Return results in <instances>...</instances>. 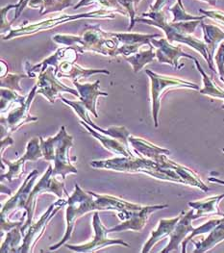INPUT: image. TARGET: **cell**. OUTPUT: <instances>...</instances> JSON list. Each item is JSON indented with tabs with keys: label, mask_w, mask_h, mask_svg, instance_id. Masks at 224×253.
<instances>
[{
	"label": "cell",
	"mask_w": 224,
	"mask_h": 253,
	"mask_svg": "<svg viewBox=\"0 0 224 253\" xmlns=\"http://www.w3.org/2000/svg\"><path fill=\"white\" fill-rule=\"evenodd\" d=\"M143 18H136V22H143L149 25L160 28L167 36V40L170 43L180 42L185 43L195 49L197 52L204 57L208 65L210 64L209 55L207 51V45L204 41H200L192 36L195 28L201 23V20H189L179 22H168L164 12H149L142 14Z\"/></svg>",
	"instance_id": "6da1fadb"
},
{
	"label": "cell",
	"mask_w": 224,
	"mask_h": 253,
	"mask_svg": "<svg viewBox=\"0 0 224 253\" xmlns=\"http://www.w3.org/2000/svg\"><path fill=\"white\" fill-rule=\"evenodd\" d=\"M168 0H156L155 4L150 7L151 12H159L162 11V8L168 3Z\"/></svg>",
	"instance_id": "60d3db41"
},
{
	"label": "cell",
	"mask_w": 224,
	"mask_h": 253,
	"mask_svg": "<svg viewBox=\"0 0 224 253\" xmlns=\"http://www.w3.org/2000/svg\"><path fill=\"white\" fill-rule=\"evenodd\" d=\"M199 12L204 14L205 17H209V18H213L217 21L224 23V12H221V11H205V10H202V9H200Z\"/></svg>",
	"instance_id": "f35d334b"
},
{
	"label": "cell",
	"mask_w": 224,
	"mask_h": 253,
	"mask_svg": "<svg viewBox=\"0 0 224 253\" xmlns=\"http://www.w3.org/2000/svg\"><path fill=\"white\" fill-rule=\"evenodd\" d=\"M65 204H67V201L65 199H61V200L57 201L56 203L52 204L48 208L47 212H45V214L40 217V219L37 221V223L31 224L28 227L27 234L25 235L24 239H23V243H22V246L19 249V253H30V252H32L30 250V248L32 246H34L36 241H37V239L42 235V233L44 231V228L46 226V223H48L50 218L53 217Z\"/></svg>",
	"instance_id": "4fadbf2b"
},
{
	"label": "cell",
	"mask_w": 224,
	"mask_h": 253,
	"mask_svg": "<svg viewBox=\"0 0 224 253\" xmlns=\"http://www.w3.org/2000/svg\"><path fill=\"white\" fill-rule=\"evenodd\" d=\"M65 190L66 189L64 187V183L57 180L55 175H53V169H52L51 166H49L46 173L42 176V178H40V180L38 181V183L34 187V189L32 190V192H31V194L28 198L26 206H25L28 217H27V221L25 222V224L21 228V232L23 233L24 230L32 224L31 221H32L33 212H34V209H35L36 197L38 194L43 193V192H53L61 199L62 198V191H65Z\"/></svg>",
	"instance_id": "ba28073f"
},
{
	"label": "cell",
	"mask_w": 224,
	"mask_h": 253,
	"mask_svg": "<svg viewBox=\"0 0 224 253\" xmlns=\"http://www.w3.org/2000/svg\"><path fill=\"white\" fill-rule=\"evenodd\" d=\"M80 124L83 126L86 127L87 130L95 137L96 139H98L101 144L103 145L104 147H106L107 149L111 150L112 152H114L116 154H121L123 155L124 157H129L132 156L133 154L129 151V148L124 145L123 143L121 142H118L117 140H113V139H110V138H106V136L104 135H101V134H98L96 131H94V129L92 127L90 126L88 124H86L85 122H80Z\"/></svg>",
	"instance_id": "4316f807"
},
{
	"label": "cell",
	"mask_w": 224,
	"mask_h": 253,
	"mask_svg": "<svg viewBox=\"0 0 224 253\" xmlns=\"http://www.w3.org/2000/svg\"><path fill=\"white\" fill-rule=\"evenodd\" d=\"M94 228V238L91 243H88L86 245L82 246H70L67 245V248L70 250L77 252V253H93L99 249H102L104 247L110 246V245H121L124 247H129V245L122 240H112L107 238V234L109 233V229H106V227L101 223V220L98 216V213L95 212L93 220Z\"/></svg>",
	"instance_id": "30bf717a"
},
{
	"label": "cell",
	"mask_w": 224,
	"mask_h": 253,
	"mask_svg": "<svg viewBox=\"0 0 224 253\" xmlns=\"http://www.w3.org/2000/svg\"><path fill=\"white\" fill-rule=\"evenodd\" d=\"M74 84L80 94V99L85 105L87 110L93 113L94 117H98L96 113V100L98 96H108L107 92H103L99 90L100 81L97 80L93 84H80L77 80H74Z\"/></svg>",
	"instance_id": "ac0fdd59"
},
{
	"label": "cell",
	"mask_w": 224,
	"mask_h": 253,
	"mask_svg": "<svg viewBox=\"0 0 224 253\" xmlns=\"http://www.w3.org/2000/svg\"><path fill=\"white\" fill-rule=\"evenodd\" d=\"M39 140L44 159L46 161H53L55 165L53 175L60 174L63 179H66L68 173H77V169L72 165L69 155V151L73 146L74 137L67 133L66 127L62 126L60 132L53 138L45 141L39 138Z\"/></svg>",
	"instance_id": "277c9868"
},
{
	"label": "cell",
	"mask_w": 224,
	"mask_h": 253,
	"mask_svg": "<svg viewBox=\"0 0 224 253\" xmlns=\"http://www.w3.org/2000/svg\"><path fill=\"white\" fill-rule=\"evenodd\" d=\"M72 5V0H31L28 4L33 9L39 8L40 15L59 12Z\"/></svg>",
	"instance_id": "83f0119b"
},
{
	"label": "cell",
	"mask_w": 224,
	"mask_h": 253,
	"mask_svg": "<svg viewBox=\"0 0 224 253\" xmlns=\"http://www.w3.org/2000/svg\"><path fill=\"white\" fill-rule=\"evenodd\" d=\"M152 45L155 47L156 58L161 64H168L177 70H180L184 65H179L180 58L194 59L193 56L185 53L179 46H174L167 39L151 40Z\"/></svg>",
	"instance_id": "7c38bea8"
},
{
	"label": "cell",
	"mask_w": 224,
	"mask_h": 253,
	"mask_svg": "<svg viewBox=\"0 0 224 253\" xmlns=\"http://www.w3.org/2000/svg\"><path fill=\"white\" fill-rule=\"evenodd\" d=\"M195 66L198 70V72L201 73L202 75V80H203V89L199 90L200 93L205 94V95H209L212 97H217V98H222L224 100V90L221 89L218 85H216L214 83V81L209 77V75L204 72V70L202 69V67L200 66V64L198 63V61L196 60V58L193 59ZM222 108L224 109V104L223 105Z\"/></svg>",
	"instance_id": "f546056e"
},
{
	"label": "cell",
	"mask_w": 224,
	"mask_h": 253,
	"mask_svg": "<svg viewBox=\"0 0 224 253\" xmlns=\"http://www.w3.org/2000/svg\"><path fill=\"white\" fill-rule=\"evenodd\" d=\"M203 1L208 2V3H209L210 5H212V6H216L218 0H203ZM177 3H178L182 8H184V5H183V3H182V0H177Z\"/></svg>",
	"instance_id": "b9f144b4"
},
{
	"label": "cell",
	"mask_w": 224,
	"mask_h": 253,
	"mask_svg": "<svg viewBox=\"0 0 224 253\" xmlns=\"http://www.w3.org/2000/svg\"><path fill=\"white\" fill-rule=\"evenodd\" d=\"M181 217V214L176 217L173 218H164L161 219L159 221L158 227L152 231L151 236H150L149 241L147 242V244L145 245L142 253H149L150 250L159 242L161 241L163 238L169 236L171 234V232L173 231L176 223L178 222V220Z\"/></svg>",
	"instance_id": "cb8c5ba5"
},
{
	"label": "cell",
	"mask_w": 224,
	"mask_h": 253,
	"mask_svg": "<svg viewBox=\"0 0 224 253\" xmlns=\"http://www.w3.org/2000/svg\"><path fill=\"white\" fill-rule=\"evenodd\" d=\"M208 180L210 181V182H213V183H218V184H222V185H224V180H222V179H219V178H215V177H210V178H209Z\"/></svg>",
	"instance_id": "7bdbcfd3"
},
{
	"label": "cell",
	"mask_w": 224,
	"mask_h": 253,
	"mask_svg": "<svg viewBox=\"0 0 224 253\" xmlns=\"http://www.w3.org/2000/svg\"><path fill=\"white\" fill-rule=\"evenodd\" d=\"M156 58L155 47L152 45L149 50L142 51L140 53H135L129 57H125V59L130 63L135 73H139L146 65L154 61Z\"/></svg>",
	"instance_id": "4dcf8cb0"
},
{
	"label": "cell",
	"mask_w": 224,
	"mask_h": 253,
	"mask_svg": "<svg viewBox=\"0 0 224 253\" xmlns=\"http://www.w3.org/2000/svg\"><path fill=\"white\" fill-rule=\"evenodd\" d=\"M89 194V193H88ZM82 191L78 184H75V194L71 197L68 195V208H67V231L61 242L55 246L50 247V251H55L63 246L72 236L75 222L80 217H83L86 213L97 210L95 200L92 199V195H88Z\"/></svg>",
	"instance_id": "5b68a950"
},
{
	"label": "cell",
	"mask_w": 224,
	"mask_h": 253,
	"mask_svg": "<svg viewBox=\"0 0 224 253\" xmlns=\"http://www.w3.org/2000/svg\"><path fill=\"white\" fill-rule=\"evenodd\" d=\"M37 86L36 85L32 89L27 99L24 102L20 103L18 107H16L12 112H10L6 119L4 118L1 119V124H2L1 126H6V130L10 128V131L14 132L25 123L37 121V118H32L31 116H29V108L35 94H37Z\"/></svg>",
	"instance_id": "9a60e30c"
},
{
	"label": "cell",
	"mask_w": 224,
	"mask_h": 253,
	"mask_svg": "<svg viewBox=\"0 0 224 253\" xmlns=\"http://www.w3.org/2000/svg\"><path fill=\"white\" fill-rule=\"evenodd\" d=\"M21 234L19 228H12L10 232L7 233L6 240L2 244L1 253H19V245L21 242Z\"/></svg>",
	"instance_id": "1f68e13d"
},
{
	"label": "cell",
	"mask_w": 224,
	"mask_h": 253,
	"mask_svg": "<svg viewBox=\"0 0 224 253\" xmlns=\"http://www.w3.org/2000/svg\"><path fill=\"white\" fill-rule=\"evenodd\" d=\"M215 58V62L218 66V71L221 77V80L224 83V42L220 44V47L218 49V52Z\"/></svg>",
	"instance_id": "74e56055"
},
{
	"label": "cell",
	"mask_w": 224,
	"mask_h": 253,
	"mask_svg": "<svg viewBox=\"0 0 224 253\" xmlns=\"http://www.w3.org/2000/svg\"><path fill=\"white\" fill-rule=\"evenodd\" d=\"M40 157H43V153L41 150V146H40V140L39 138H33L27 145V150L26 153L24 154V156L22 158H20L16 162H9V161H5L2 159V161H4L6 165L9 166V171L2 175V179L3 178H7V180H13V178L19 177L21 171V167L23 166L24 162L26 160L28 161H37V159H39Z\"/></svg>",
	"instance_id": "e0dca14e"
},
{
	"label": "cell",
	"mask_w": 224,
	"mask_h": 253,
	"mask_svg": "<svg viewBox=\"0 0 224 253\" xmlns=\"http://www.w3.org/2000/svg\"><path fill=\"white\" fill-rule=\"evenodd\" d=\"M108 18V19H113L114 14H112V10H106L101 9L99 11H94L91 13L86 14H80V15H62L58 16L56 18L45 19L36 23H31L29 25H23L21 27H18L15 29H12L7 36L4 37V40H10L12 38H16L19 36H26V35H32L34 33H37L40 31H46L48 29H51L59 24H63L66 22H70L76 19L80 18Z\"/></svg>",
	"instance_id": "8992f818"
},
{
	"label": "cell",
	"mask_w": 224,
	"mask_h": 253,
	"mask_svg": "<svg viewBox=\"0 0 224 253\" xmlns=\"http://www.w3.org/2000/svg\"><path fill=\"white\" fill-rule=\"evenodd\" d=\"M54 42L60 44L74 46L79 53L86 51L95 52L105 56H117L119 42L111 33H106L100 29V26H89L82 36L56 35Z\"/></svg>",
	"instance_id": "7a4b0ae2"
},
{
	"label": "cell",
	"mask_w": 224,
	"mask_h": 253,
	"mask_svg": "<svg viewBox=\"0 0 224 253\" xmlns=\"http://www.w3.org/2000/svg\"><path fill=\"white\" fill-rule=\"evenodd\" d=\"M128 141H129L131 145L133 146L135 152L139 156L154 160L157 163H158L159 159L161 158V156L163 154L168 155L170 153L168 149L159 147V146L153 145V144H151V143L144 140V139L137 138V137H134V136H131V135L128 138Z\"/></svg>",
	"instance_id": "44dd1931"
},
{
	"label": "cell",
	"mask_w": 224,
	"mask_h": 253,
	"mask_svg": "<svg viewBox=\"0 0 224 253\" xmlns=\"http://www.w3.org/2000/svg\"><path fill=\"white\" fill-rule=\"evenodd\" d=\"M24 77H27V75H21V74H9L6 79L4 80L2 78L1 80V87L4 88V87H7V88H10L11 90H21V88L19 87V81L21 78H24Z\"/></svg>",
	"instance_id": "8d00e7d4"
},
{
	"label": "cell",
	"mask_w": 224,
	"mask_h": 253,
	"mask_svg": "<svg viewBox=\"0 0 224 253\" xmlns=\"http://www.w3.org/2000/svg\"><path fill=\"white\" fill-rule=\"evenodd\" d=\"M224 241V216L223 221L209 232V235L199 242H192L195 246L194 253H207Z\"/></svg>",
	"instance_id": "484cf974"
},
{
	"label": "cell",
	"mask_w": 224,
	"mask_h": 253,
	"mask_svg": "<svg viewBox=\"0 0 224 253\" xmlns=\"http://www.w3.org/2000/svg\"><path fill=\"white\" fill-rule=\"evenodd\" d=\"M31 0H19V3L17 4V8H16V14H15V18L13 19L12 22H14L17 18H19V16L21 15V12L23 11V9L29 4ZM11 22V24H12Z\"/></svg>",
	"instance_id": "ab89813d"
},
{
	"label": "cell",
	"mask_w": 224,
	"mask_h": 253,
	"mask_svg": "<svg viewBox=\"0 0 224 253\" xmlns=\"http://www.w3.org/2000/svg\"><path fill=\"white\" fill-rule=\"evenodd\" d=\"M203 29L204 33V42L207 45V51L209 55V68L216 72L214 69V57H215V52L216 49L218 48V45L222 43V42L224 40V32L218 26L212 25V24H205L203 22L200 23Z\"/></svg>",
	"instance_id": "7402d4cb"
},
{
	"label": "cell",
	"mask_w": 224,
	"mask_h": 253,
	"mask_svg": "<svg viewBox=\"0 0 224 253\" xmlns=\"http://www.w3.org/2000/svg\"><path fill=\"white\" fill-rule=\"evenodd\" d=\"M55 74V70H53V68H48L43 73H40L37 83V93L44 95L51 103H54L57 96H60V92L63 91L70 92L78 97L80 96L78 90L65 86L57 79Z\"/></svg>",
	"instance_id": "8fae6325"
},
{
	"label": "cell",
	"mask_w": 224,
	"mask_h": 253,
	"mask_svg": "<svg viewBox=\"0 0 224 253\" xmlns=\"http://www.w3.org/2000/svg\"><path fill=\"white\" fill-rule=\"evenodd\" d=\"M112 36L116 38L119 42L123 44L128 45H139L142 46L144 44H151V40L161 37L160 34H154V35H149V34H140V33H111Z\"/></svg>",
	"instance_id": "f1b7e54d"
},
{
	"label": "cell",
	"mask_w": 224,
	"mask_h": 253,
	"mask_svg": "<svg viewBox=\"0 0 224 253\" xmlns=\"http://www.w3.org/2000/svg\"><path fill=\"white\" fill-rule=\"evenodd\" d=\"M37 175V170L35 169L32 173L29 174V176L26 178V180L24 181L22 187L19 190V192L15 195L14 198L10 199L5 206L2 208V212H1V217H5V215H7V213L13 209L16 208H25L26 203L28 198L31 194V190L32 187L34 185V182L36 180Z\"/></svg>",
	"instance_id": "d6986e66"
},
{
	"label": "cell",
	"mask_w": 224,
	"mask_h": 253,
	"mask_svg": "<svg viewBox=\"0 0 224 253\" xmlns=\"http://www.w3.org/2000/svg\"><path fill=\"white\" fill-rule=\"evenodd\" d=\"M93 168L96 169H108L118 171L129 172H143L150 176H153L162 180L172 181L176 183L185 184L180 176L173 170L163 168L161 165L154 160L145 157H139L132 155L124 158H114L103 161H93L91 163Z\"/></svg>",
	"instance_id": "3957f363"
},
{
	"label": "cell",
	"mask_w": 224,
	"mask_h": 253,
	"mask_svg": "<svg viewBox=\"0 0 224 253\" xmlns=\"http://www.w3.org/2000/svg\"><path fill=\"white\" fill-rule=\"evenodd\" d=\"M141 0H117L119 5L128 13L129 18H130V26L128 30H132L136 21V7L140 3Z\"/></svg>",
	"instance_id": "d590c367"
},
{
	"label": "cell",
	"mask_w": 224,
	"mask_h": 253,
	"mask_svg": "<svg viewBox=\"0 0 224 253\" xmlns=\"http://www.w3.org/2000/svg\"><path fill=\"white\" fill-rule=\"evenodd\" d=\"M97 3L105 8H108V10H112L113 8L117 11V13L123 15V16H129L128 13L119 5L117 0H80L75 6V10H77L81 7L88 6L90 4Z\"/></svg>",
	"instance_id": "836d02e7"
},
{
	"label": "cell",
	"mask_w": 224,
	"mask_h": 253,
	"mask_svg": "<svg viewBox=\"0 0 224 253\" xmlns=\"http://www.w3.org/2000/svg\"><path fill=\"white\" fill-rule=\"evenodd\" d=\"M163 165L166 169L168 168V169H173L180 176V178L185 182L186 185L197 187L204 192H207L209 190V188L199 178V176L194 171L187 169V167L175 163L174 161L168 159L167 156H165V158H164Z\"/></svg>",
	"instance_id": "603a6c76"
},
{
	"label": "cell",
	"mask_w": 224,
	"mask_h": 253,
	"mask_svg": "<svg viewBox=\"0 0 224 253\" xmlns=\"http://www.w3.org/2000/svg\"><path fill=\"white\" fill-rule=\"evenodd\" d=\"M196 219L194 216V209H191L187 213L181 212V217L176 223L173 231L169 235L170 241L166 249H164L161 253H171L173 251H177L180 244L183 243V241L193 231L192 227V220Z\"/></svg>",
	"instance_id": "2e32d148"
},
{
	"label": "cell",
	"mask_w": 224,
	"mask_h": 253,
	"mask_svg": "<svg viewBox=\"0 0 224 253\" xmlns=\"http://www.w3.org/2000/svg\"><path fill=\"white\" fill-rule=\"evenodd\" d=\"M147 74L149 76L151 81V99H152V113H153V120L155 127H158V117L159 111L161 105V99L163 96V92L168 89H193V90H200V87L197 84L185 81L183 79L161 75L153 73L149 70L146 71Z\"/></svg>",
	"instance_id": "52a82bcc"
},
{
	"label": "cell",
	"mask_w": 224,
	"mask_h": 253,
	"mask_svg": "<svg viewBox=\"0 0 224 253\" xmlns=\"http://www.w3.org/2000/svg\"><path fill=\"white\" fill-rule=\"evenodd\" d=\"M170 12L173 14L172 22H179V21H189V20H202L205 16L202 17H195L188 15L185 11V8H182L178 3H176L172 8L169 9Z\"/></svg>",
	"instance_id": "e575fe53"
},
{
	"label": "cell",
	"mask_w": 224,
	"mask_h": 253,
	"mask_svg": "<svg viewBox=\"0 0 224 253\" xmlns=\"http://www.w3.org/2000/svg\"><path fill=\"white\" fill-rule=\"evenodd\" d=\"M60 98L63 100L64 103L72 106L75 109V112L77 113L78 117H80L86 124H88L91 127L94 128L95 130H98L99 132H101L104 135H109L112 138L119 140L121 143H123L127 147L129 146V141L128 138L130 136V132L127 130V128L124 126L121 127H111L109 129H102L100 127L95 126L93 121L89 118V115L87 113V108L85 107V105L83 104L82 101H72V100H68L63 96H60Z\"/></svg>",
	"instance_id": "5bb4252c"
},
{
	"label": "cell",
	"mask_w": 224,
	"mask_h": 253,
	"mask_svg": "<svg viewBox=\"0 0 224 253\" xmlns=\"http://www.w3.org/2000/svg\"><path fill=\"white\" fill-rule=\"evenodd\" d=\"M77 57H72L65 61H63L60 64V73H57L58 77H68L71 79H81L89 77L93 74L96 73H104V74H110V73L106 70H86L82 67L75 64Z\"/></svg>",
	"instance_id": "ffe728a7"
},
{
	"label": "cell",
	"mask_w": 224,
	"mask_h": 253,
	"mask_svg": "<svg viewBox=\"0 0 224 253\" xmlns=\"http://www.w3.org/2000/svg\"><path fill=\"white\" fill-rule=\"evenodd\" d=\"M168 207V204L154 205V206H143L139 210H127L118 213V217L124 220L121 224H118L109 229V232H116L123 230L141 231L147 224L150 214L157 210H162Z\"/></svg>",
	"instance_id": "9c48e42d"
},
{
	"label": "cell",
	"mask_w": 224,
	"mask_h": 253,
	"mask_svg": "<svg viewBox=\"0 0 224 253\" xmlns=\"http://www.w3.org/2000/svg\"><path fill=\"white\" fill-rule=\"evenodd\" d=\"M224 217L222 218H214V219H211V220H208L207 222H205L204 224H202L201 226L197 227V228H194L193 231L187 236V238L183 241L182 243V253H186V248H187V245L192 240L193 237L198 235H202V234H206V233H209L211 232V230L213 228H215L218 224H220L222 221H223Z\"/></svg>",
	"instance_id": "d6a6232c"
},
{
	"label": "cell",
	"mask_w": 224,
	"mask_h": 253,
	"mask_svg": "<svg viewBox=\"0 0 224 253\" xmlns=\"http://www.w3.org/2000/svg\"><path fill=\"white\" fill-rule=\"evenodd\" d=\"M224 199V194H223L220 196L211 197V198L197 200L194 202H188V206L194 209V211H196V214H194L195 218L204 217L206 215H211V214L224 216V214L221 213L219 210V204Z\"/></svg>",
	"instance_id": "d4e9b609"
}]
</instances>
